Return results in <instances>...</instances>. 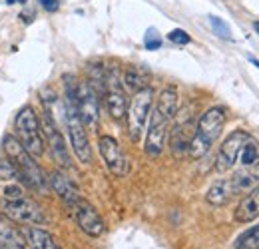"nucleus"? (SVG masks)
<instances>
[{
    "label": "nucleus",
    "mask_w": 259,
    "mask_h": 249,
    "mask_svg": "<svg viewBox=\"0 0 259 249\" xmlns=\"http://www.w3.org/2000/svg\"><path fill=\"white\" fill-rule=\"evenodd\" d=\"M257 187H259V161L255 165H249L243 172L233 174L231 178L218 180L215 184H211V187L205 193V201L209 205L220 208V205H226L231 197L241 195V193H249V191H253Z\"/></svg>",
    "instance_id": "1"
},
{
    "label": "nucleus",
    "mask_w": 259,
    "mask_h": 249,
    "mask_svg": "<svg viewBox=\"0 0 259 249\" xmlns=\"http://www.w3.org/2000/svg\"><path fill=\"white\" fill-rule=\"evenodd\" d=\"M4 150L8 154V159L14 161V165L20 172V182L30 189H36L40 193H48V176H44L42 168L38 165L36 157H32L24 148L22 144L16 140V136L8 134L4 138Z\"/></svg>",
    "instance_id": "2"
},
{
    "label": "nucleus",
    "mask_w": 259,
    "mask_h": 249,
    "mask_svg": "<svg viewBox=\"0 0 259 249\" xmlns=\"http://www.w3.org/2000/svg\"><path fill=\"white\" fill-rule=\"evenodd\" d=\"M224 124H226V110L222 106H213L201 114V118L195 124V134L188 150L192 159H201L211 150V146L218 142L224 130Z\"/></svg>",
    "instance_id": "3"
},
{
    "label": "nucleus",
    "mask_w": 259,
    "mask_h": 249,
    "mask_svg": "<svg viewBox=\"0 0 259 249\" xmlns=\"http://www.w3.org/2000/svg\"><path fill=\"white\" fill-rule=\"evenodd\" d=\"M14 130H16V140L22 144V148L32 157H42L46 150V140L38 114L34 112L32 106H24L16 118H14Z\"/></svg>",
    "instance_id": "4"
},
{
    "label": "nucleus",
    "mask_w": 259,
    "mask_h": 249,
    "mask_svg": "<svg viewBox=\"0 0 259 249\" xmlns=\"http://www.w3.org/2000/svg\"><path fill=\"white\" fill-rule=\"evenodd\" d=\"M62 122L66 126L68 140H70L74 156L78 157L80 163H90L92 161V148H90V142H88L86 126L82 122V118L78 114V108L74 104L64 102V106H62Z\"/></svg>",
    "instance_id": "5"
},
{
    "label": "nucleus",
    "mask_w": 259,
    "mask_h": 249,
    "mask_svg": "<svg viewBox=\"0 0 259 249\" xmlns=\"http://www.w3.org/2000/svg\"><path fill=\"white\" fill-rule=\"evenodd\" d=\"M0 214L6 216L10 221L22 223V225H46L50 219L40 203H36L30 197H18V199H0Z\"/></svg>",
    "instance_id": "6"
},
{
    "label": "nucleus",
    "mask_w": 259,
    "mask_h": 249,
    "mask_svg": "<svg viewBox=\"0 0 259 249\" xmlns=\"http://www.w3.org/2000/svg\"><path fill=\"white\" fill-rule=\"evenodd\" d=\"M154 88L152 86H146L138 92H134V98L128 104V110H126V118H128V134L132 142H138L142 138V132L150 120V114H152V108H154Z\"/></svg>",
    "instance_id": "7"
},
{
    "label": "nucleus",
    "mask_w": 259,
    "mask_h": 249,
    "mask_svg": "<svg viewBox=\"0 0 259 249\" xmlns=\"http://www.w3.org/2000/svg\"><path fill=\"white\" fill-rule=\"evenodd\" d=\"M106 110L114 120H122L128 110V96L120 78V70L116 66L106 68V88H104Z\"/></svg>",
    "instance_id": "8"
},
{
    "label": "nucleus",
    "mask_w": 259,
    "mask_h": 249,
    "mask_svg": "<svg viewBox=\"0 0 259 249\" xmlns=\"http://www.w3.org/2000/svg\"><path fill=\"white\" fill-rule=\"evenodd\" d=\"M68 212L72 214L74 221L78 223V227H80L86 235H90V237H100V235L106 231V223H104L102 216L98 214L96 208H94L90 201H86L84 197H78L74 203H70V205H68Z\"/></svg>",
    "instance_id": "9"
},
{
    "label": "nucleus",
    "mask_w": 259,
    "mask_h": 249,
    "mask_svg": "<svg viewBox=\"0 0 259 249\" xmlns=\"http://www.w3.org/2000/svg\"><path fill=\"white\" fill-rule=\"evenodd\" d=\"M40 124H42V132H44V140H46V144L50 146L52 157H54L62 168H72V159H70V152H68L64 136H62V132L58 130L56 120H54V116H52L50 110L44 108L42 118H40Z\"/></svg>",
    "instance_id": "10"
},
{
    "label": "nucleus",
    "mask_w": 259,
    "mask_h": 249,
    "mask_svg": "<svg viewBox=\"0 0 259 249\" xmlns=\"http://www.w3.org/2000/svg\"><path fill=\"white\" fill-rule=\"evenodd\" d=\"M98 150H100V156L104 159L106 168H108L114 176H118V178L128 176L130 161L116 138H112V136H100V140H98Z\"/></svg>",
    "instance_id": "11"
},
{
    "label": "nucleus",
    "mask_w": 259,
    "mask_h": 249,
    "mask_svg": "<svg viewBox=\"0 0 259 249\" xmlns=\"http://www.w3.org/2000/svg\"><path fill=\"white\" fill-rule=\"evenodd\" d=\"M249 138L251 136L245 130H233L227 136L224 140V144H222V148H220V152H218V157H215V172L218 174H226L237 163L241 148Z\"/></svg>",
    "instance_id": "12"
},
{
    "label": "nucleus",
    "mask_w": 259,
    "mask_h": 249,
    "mask_svg": "<svg viewBox=\"0 0 259 249\" xmlns=\"http://www.w3.org/2000/svg\"><path fill=\"white\" fill-rule=\"evenodd\" d=\"M169 118L162 114L158 108L152 110L150 114V124H148V134H146V144L144 150L150 157L162 156L163 144H165V134H167V126H169Z\"/></svg>",
    "instance_id": "13"
},
{
    "label": "nucleus",
    "mask_w": 259,
    "mask_h": 249,
    "mask_svg": "<svg viewBox=\"0 0 259 249\" xmlns=\"http://www.w3.org/2000/svg\"><path fill=\"white\" fill-rule=\"evenodd\" d=\"M76 108H78V114H80L84 126L96 128L98 120H100V96L88 82H78Z\"/></svg>",
    "instance_id": "14"
},
{
    "label": "nucleus",
    "mask_w": 259,
    "mask_h": 249,
    "mask_svg": "<svg viewBox=\"0 0 259 249\" xmlns=\"http://www.w3.org/2000/svg\"><path fill=\"white\" fill-rule=\"evenodd\" d=\"M195 124H197V122H194V118L188 116V118L180 120L178 124L174 126L171 138H169V146H171V152H174L176 156L188 154L190 144H192V138H194V134H195Z\"/></svg>",
    "instance_id": "15"
},
{
    "label": "nucleus",
    "mask_w": 259,
    "mask_h": 249,
    "mask_svg": "<svg viewBox=\"0 0 259 249\" xmlns=\"http://www.w3.org/2000/svg\"><path fill=\"white\" fill-rule=\"evenodd\" d=\"M22 235L30 249H62V245L56 241V237L40 225H24Z\"/></svg>",
    "instance_id": "16"
},
{
    "label": "nucleus",
    "mask_w": 259,
    "mask_h": 249,
    "mask_svg": "<svg viewBox=\"0 0 259 249\" xmlns=\"http://www.w3.org/2000/svg\"><path fill=\"white\" fill-rule=\"evenodd\" d=\"M48 186L52 187V189L62 197L66 208H68L70 203H74V201L80 197L78 187L74 186V184L68 180V176H64L62 172H52V174L48 176Z\"/></svg>",
    "instance_id": "17"
},
{
    "label": "nucleus",
    "mask_w": 259,
    "mask_h": 249,
    "mask_svg": "<svg viewBox=\"0 0 259 249\" xmlns=\"http://www.w3.org/2000/svg\"><path fill=\"white\" fill-rule=\"evenodd\" d=\"M24 235L22 229H18L10 219L0 214V249H16L24 247Z\"/></svg>",
    "instance_id": "18"
},
{
    "label": "nucleus",
    "mask_w": 259,
    "mask_h": 249,
    "mask_svg": "<svg viewBox=\"0 0 259 249\" xmlns=\"http://www.w3.org/2000/svg\"><path fill=\"white\" fill-rule=\"evenodd\" d=\"M259 218V187L245 193V197L239 201V205L235 208V219L239 223H247Z\"/></svg>",
    "instance_id": "19"
},
{
    "label": "nucleus",
    "mask_w": 259,
    "mask_h": 249,
    "mask_svg": "<svg viewBox=\"0 0 259 249\" xmlns=\"http://www.w3.org/2000/svg\"><path fill=\"white\" fill-rule=\"evenodd\" d=\"M178 104H180V96H178V90L174 86H167L163 88L160 96H158V102H156V108L165 114L169 120H174L178 116Z\"/></svg>",
    "instance_id": "20"
},
{
    "label": "nucleus",
    "mask_w": 259,
    "mask_h": 249,
    "mask_svg": "<svg viewBox=\"0 0 259 249\" xmlns=\"http://www.w3.org/2000/svg\"><path fill=\"white\" fill-rule=\"evenodd\" d=\"M122 82L132 92H138V90H142V88H146L150 84V72L146 68H142V66H130V68H126V72L122 76Z\"/></svg>",
    "instance_id": "21"
},
{
    "label": "nucleus",
    "mask_w": 259,
    "mask_h": 249,
    "mask_svg": "<svg viewBox=\"0 0 259 249\" xmlns=\"http://www.w3.org/2000/svg\"><path fill=\"white\" fill-rule=\"evenodd\" d=\"M239 161L243 168H249V165H255L259 161V148H257V142L253 138H249L243 148H241V154H239Z\"/></svg>",
    "instance_id": "22"
},
{
    "label": "nucleus",
    "mask_w": 259,
    "mask_h": 249,
    "mask_svg": "<svg viewBox=\"0 0 259 249\" xmlns=\"http://www.w3.org/2000/svg\"><path fill=\"white\" fill-rule=\"evenodd\" d=\"M259 247V223L249 227L247 231H243L237 241H235V249H255Z\"/></svg>",
    "instance_id": "23"
},
{
    "label": "nucleus",
    "mask_w": 259,
    "mask_h": 249,
    "mask_svg": "<svg viewBox=\"0 0 259 249\" xmlns=\"http://www.w3.org/2000/svg\"><path fill=\"white\" fill-rule=\"evenodd\" d=\"M0 180L4 182H12V180H20V172L14 165L12 159H4L0 157Z\"/></svg>",
    "instance_id": "24"
},
{
    "label": "nucleus",
    "mask_w": 259,
    "mask_h": 249,
    "mask_svg": "<svg viewBox=\"0 0 259 249\" xmlns=\"http://www.w3.org/2000/svg\"><path fill=\"white\" fill-rule=\"evenodd\" d=\"M209 24H211L213 32H215L220 38H224V40H231V38H233V36H231V30H229V26H227L222 18H218V16H209Z\"/></svg>",
    "instance_id": "25"
},
{
    "label": "nucleus",
    "mask_w": 259,
    "mask_h": 249,
    "mask_svg": "<svg viewBox=\"0 0 259 249\" xmlns=\"http://www.w3.org/2000/svg\"><path fill=\"white\" fill-rule=\"evenodd\" d=\"M144 44H146L148 50H158V48H162V38H160V34H158L156 28H148L146 36H144Z\"/></svg>",
    "instance_id": "26"
},
{
    "label": "nucleus",
    "mask_w": 259,
    "mask_h": 249,
    "mask_svg": "<svg viewBox=\"0 0 259 249\" xmlns=\"http://www.w3.org/2000/svg\"><path fill=\"white\" fill-rule=\"evenodd\" d=\"M167 40L169 42H174V44H180V46H184V44H190V34L186 30H182V28H176V30H171L167 34Z\"/></svg>",
    "instance_id": "27"
},
{
    "label": "nucleus",
    "mask_w": 259,
    "mask_h": 249,
    "mask_svg": "<svg viewBox=\"0 0 259 249\" xmlns=\"http://www.w3.org/2000/svg\"><path fill=\"white\" fill-rule=\"evenodd\" d=\"M2 197H4V199H18V197H24V189L20 186H4L2 187Z\"/></svg>",
    "instance_id": "28"
},
{
    "label": "nucleus",
    "mask_w": 259,
    "mask_h": 249,
    "mask_svg": "<svg viewBox=\"0 0 259 249\" xmlns=\"http://www.w3.org/2000/svg\"><path fill=\"white\" fill-rule=\"evenodd\" d=\"M40 2V6L46 10V12H56L58 8H60V2L58 0H38Z\"/></svg>",
    "instance_id": "29"
},
{
    "label": "nucleus",
    "mask_w": 259,
    "mask_h": 249,
    "mask_svg": "<svg viewBox=\"0 0 259 249\" xmlns=\"http://www.w3.org/2000/svg\"><path fill=\"white\" fill-rule=\"evenodd\" d=\"M249 62L253 64L255 68H259V60H257V58H253V56H249Z\"/></svg>",
    "instance_id": "30"
},
{
    "label": "nucleus",
    "mask_w": 259,
    "mask_h": 249,
    "mask_svg": "<svg viewBox=\"0 0 259 249\" xmlns=\"http://www.w3.org/2000/svg\"><path fill=\"white\" fill-rule=\"evenodd\" d=\"M253 30L259 34V20H255V22H253Z\"/></svg>",
    "instance_id": "31"
},
{
    "label": "nucleus",
    "mask_w": 259,
    "mask_h": 249,
    "mask_svg": "<svg viewBox=\"0 0 259 249\" xmlns=\"http://www.w3.org/2000/svg\"><path fill=\"white\" fill-rule=\"evenodd\" d=\"M14 2H16V0H6V4H14Z\"/></svg>",
    "instance_id": "32"
},
{
    "label": "nucleus",
    "mask_w": 259,
    "mask_h": 249,
    "mask_svg": "<svg viewBox=\"0 0 259 249\" xmlns=\"http://www.w3.org/2000/svg\"><path fill=\"white\" fill-rule=\"evenodd\" d=\"M16 2H22V4H26V2H28V0H16Z\"/></svg>",
    "instance_id": "33"
},
{
    "label": "nucleus",
    "mask_w": 259,
    "mask_h": 249,
    "mask_svg": "<svg viewBox=\"0 0 259 249\" xmlns=\"http://www.w3.org/2000/svg\"><path fill=\"white\" fill-rule=\"evenodd\" d=\"M16 249H24V247H16Z\"/></svg>",
    "instance_id": "34"
},
{
    "label": "nucleus",
    "mask_w": 259,
    "mask_h": 249,
    "mask_svg": "<svg viewBox=\"0 0 259 249\" xmlns=\"http://www.w3.org/2000/svg\"><path fill=\"white\" fill-rule=\"evenodd\" d=\"M255 249H259V247H255Z\"/></svg>",
    "instance_id": "35"
}]
</instances>
